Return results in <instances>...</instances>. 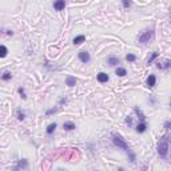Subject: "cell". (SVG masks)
Listing matches in <instances>:
<instances>
[{"mask_svg":"<svg viewBox=\"0 0 171 171\" xmlns=\"http://www.w3.org/2000/svg\"><path fill=\"white\" fill-rule=\"evenodd\" d=\"M7 35H8V36H12V35H13V32H12V31H7Z\"/></svg>","mask_w":171,"mask_h":171,"instance_id":"cell-29","label":"cell"},{"mask_svg":"<svg viewBox=\"0 0 171 171\" xmlns=\"http://www.w3.org/2000/svg\"><path fill=\"white\" fill-rule=\"evenodd\" d=\"M54 8L56 11H63L64 8H66V1H64V0H57V1H55Z\"/></svg>","mask_w":171,"mask_h":171,"instance_id":"cell-11","label":"cell"},{"mask_svg":"<svg viewBox=\"0 0 171 171\" xmlns=\"http://www.w3.org/2000/svg\"><path fill=\"white\" fill-rule=\"evenodd\" d=\"M56 127H57V124H56V123H51V124H48V127H47V130H46V132H47L48 135H51V134H52L55 130H56Z\"/></svg>","mask_w":171,"mask_h":171,"instance_id":"cell-18","label":"cell"},{"mask_svg":"<svg viewBox=\"0 0 171 171\" xmlns=\"http://www.w3.org/2000/svg\"><path fill=\"white\" fill-rule=\"evenodd\" d=\"M96 79H98L99 83H107L108 80H110V76L106 72H99L98 75H96Z\"/></svg>","mask_w":171,"mask_h":171,"instance_id":"cell-9","label":"cell"},{"mask_svg":"<svg viewBox=\"0 0 171 171\" xmlns=\"http://www.w3.org/2000/svg\"><path fill=\"white\" fill-rule=\"evenodd\" d=\"M146 130H147V124H146V122L144 123H142V122H139V124L135 127V131L138 134H143V132H146Z\"/></svg>","mask_w":171,"mask_h":171,"instance_id":"cell-12","label":"cell"},{"mask_svg":"<svg viewBox=\"0 0 171 171\" xmlns=\"http://www.w3.org/2000/svg\"><path fill=\"white\" fill-rule=\"evenodd\" d=\"M126 60L127 62H135L136 60V56L134 54H127L126 55Z\"/></svg>","mask_w":171,"mask_h":171,"instance_id":"cell-23","label":"cell"},{"mask_svg":"<svg viewBox=\"0 0 171 171\" xmlns=\"http://www.w3.org/2000/svg\"><path fill=\"white\" fill-rule=\"evenodd\" d=\"M84 41H86V36H84V35H78V36H76V38L72 40V43H74L75 46H79V44H82V43H84Z\"/></svg>","mask_w":171,"mask_h":171,"instance_id":"cell-14","label":"cell"},{"mask_svg":"<svg viewBox=\"0 0 171 171\" xmlns=\"http://www.w3.org/2000/svg\"><path fill=\"white\" fill-rule=\"evenodd\" d=\"M155 83H156V76L154 75V74H150L149 78H147V80H146L147 87H149V88H152V87L155 86Z\"/></svg>","mask_w":171,"mask_h":171,"instance_id":"cell-8","label":"cell"},{"mask_svg":"<svg viewBox=\"0 0 171 171\" xmlns=\"http://www.w3.org/2000/svg\"><path fill=\"white\" fill-rule=\"evenodd\" d=\"M116 171H126V170H124V168L123 167H119V168H118V170Z\"/></svg>","mask_w":171,"mask_h":171,"instance_id":"cell-30","label":"cell"},{"mask_svg":"<svg viewBox=\"0 0 171 171\" xmlns=\"http://www.w3.org/2000/svg\"><path fill=\"white\" fill-rule=\"evenodd\" d=\"M56 171H66V170H63V168H57Z\"/></svg>","mask_w":171,"mask_h":171,"instance_id":"cell-31","label":"cell"},{"mask_svg":"<svg viewBox=\"0 0 171 171\" xmlns=\"http://www.w3.org/2000/svg\"><path fill=\"white\" fill-rule=\"evenodd\" d=\"M12 79V74H11V71H4L3 74H1V80H4V82H8V80Z\"/></svg>","mask_w":171,"mask_h":171,"instance_id":"cell-16","label":"cell"},{"mask_svg":"<svg viewBox=\"0 0 171 171\" xmlns=\"http://www.w3.org/2000/svg\"><path fill=\"white\" fill-rule=\"evenodd\" d=\"M126 124H128V126H132V118H131V116H127L126 118Z\"/></svg>","mask_w":171,"mask_h":171,"instance_id":"cell-27","label":"cell"},{"mask_svg":"<svg viewBox=\"0 0 171 171\" xmlns=\"http://www.w3.org/2000/svg\"><path fill=\"white\" fill-rule=\"evenodd\" d=\"M0 50H1V54H0V56H1V57H6L7 54H8V50H7V47L3 44L1 47H0Z\"/></svg>","mask_w":171,"mask_h":171,"instance_id":"cell-22","label":"cell"},{"mask_svg":"<svg viewBox=\"0 0 171 171\" xmlns=\"http://www.w3.org/2000/svg\"><path fill=\"white\" fill-rule=\"evenodd\" d=\"M115 74H116L118 76H126L127 75V70L126 68H123V67H118L116 70H115Z\"/></svg>","mask_w":171,"mask_h":171,"instance_id":"cell-17","label":"cell"},{"mask_svg":"<svg viewBox=\"0 0 171 171\" xmlns=\"http://www.w3.org/2000/svg\"><path fill=\"white\" fill-rule=\"evenodd\" d=\"M168 146H170V136L163 135L159 138V142L156 144V150L160 158H166L168 154Z\"/></svg>","mask_w":171,"mask_h":171,"instance_id":"cell-1","label":"cell"},{"mask_svg":"<svg viewBox=\"0 0 171 171\" xmlns=\"http://www.w3.org/2000/svg\"><path fill=\"white\" fill-rule=\"evenodd\" d=\"M28 160L27 159H19L16 166L12 168V171H27L28 170Z\"/></svg>","mask_w":171,"mask_h":171,"instance_id":"cell-4","label":"cell"},{"mask_svg":"<svg viewBox=\"0 0 171 171\" xmlns=\"http://www.w3.org/2000/svg\"><path fill=\"white\" fill-rule=\"evenodd\" d=\"M170 107H171V102H170Z\"/></svg>","mask_w":171,"mask_h":171,"instance_id":"cell-32","label":"cell"},{"mask_svg":"<svg viewBox=\"0 0 171 171\" xmlns=\"http://www.w3.org/2000/svg\"><path fill=\"white\" fill-rule=\"evenodd\" d=\"M18 92H19L20 95H22V98H23V99H27V95H25L24 88H23V87H19V88H18Z\"/></svg>","mask_w":171,"mask_h":171,"instance_id":"cell-24","label":"cell"},{"mask_svg":"<svg viewBox=\"0 0 171 171\" xmlns=\"http://www.w3.org/2000/svg\"><path fill=\"white\" fill-rule=\"evenodd\" d=\"M134 112L136 114V116H138L139 122H142V123H144V122H146V115L143 114V111L140 110L139 107H134Z\"/></svg>","mask_w":171,"mask_h":171,"instance_id":"cell-7","label":"cell"},{"mask_svg":"<svg viewBox=\"0 0 171 171\" xmlns=\"http://www.w3.org/2000/svg\"><path fill=\"white\" fill-rule=\"evenodd\" d=\"M165 128H166V130H170V128H171V121L165 122Z\"/></svg>","mask_w":171,"mask_h":171,"instance_id":"cell-28","label":"cell"},{"mask_svg":"<svg viewBox=\"0 0 171 171\" xmlns=\"http://www.w3.org/2000/svg\"><path fill=\"white\" fill-rule=\"evenodd\" d=\"M156 57H159V54H158V52H152V54H151V56H150L149 59H147V66H150V64H151L152 62L155 60Z\"/></svg>","mask_w":171,"mask_h":171,"instance_id":"cell-19","label":"cell"},{"mask_svg":"<svg viewBox=\"0 0 171 171\" xmlns=\"http://www.w3.org/2000/svg\"><path fill=\"white\" fill-rule=\"evenodd\" d=\"M16 116H18V119H19V121H24V119H25V114L23 112L22 110H18V112H16Z\"/></svg>","mask_w":171,"mask_h":171,"instance_id":"cell-21","label":"cell"},{"mask_svg":"<svg viewBox=\"0 0 171 171\" xmlns=\"http://www.w3.org/2000/svg\"><path fill=\"white\" fill-rule=\"evenodd\" d=\"M66 84L68 86V87H74V86L76 84V78H74V76H67Z\"/></svg>","mask_w":171,"mask_h":171,"instance_id":"cell-15","label":"cell"},{"mask_svg":"<svg viewBox=\"0 0 171 171\" xmlns=\"http://www.w3.org/2000/svg\"><path fill=\"white\" fill-rule=\"evenodd\" d=\"M78 57H79V60L82 63H88L91 60V56H90V54L87 51H80L79 54H78Z\"/></svg>","mask_w":171,"mask_h":171,"instance_id":"cell-5","label":"cell"},{"mask_svg":"<svg viewBox=\"0 0 171 171\" xmlns=\"http://www.w3.org/2000/svg\"><path fill=\"white\" fill-rule=\"evenodd\" d=\"M112 143H114L115 146L118 147V149H122L123 151H128V144H127V142L123 139V136L119 135V134H114L112 135Z\"/></svg>","mask_w":171,"mask_h":171,"instance_id":"cell-3","label":"cell"},{"mask_svg":"<svg viewBox=\"0 0 171 171\" xmlns=\"http://www.w3.org/2000/svg\"><path fill=\"white\" fill-rule=\"evenodd\" d=\"M127 155H128V158H130V162H131V163H135L136 156H135V154H134L131 150H128V151H127Z\"/></svg>","mask_w":171,"mask_h":171,"instance_id":"cell-20","label":"cell"},{"mask_svg":"<svg viewBox=\"0 0 171 171\" xmlns=\"http://www.w3.org/2000/svg\"><path fill=\"white\" fill-rule=\"evenodd\" d=\"M56 110L57 108H50V110H47L46 111V115H47V116H50V115H52V114H55V112H56Z\"/></svg>","mask_w":171,"mask_h":171,"instance_id":"cell-25","label":"cell"},{"mask_svg":"<svg viewBox=\"0 0 171 171\" xmlns=\"http://www.w3.org/2000/svg\"><path fill=\"white\" fill-rule=\"evenodd\" d=\"M119 63H121V59H119L118 56H110L107 59V64H108V66H111V67L118 66Z\"/></svg>","mask_w":171,"mask_h":171,"instance_id":"cell-10","label":"cell"},{"mask_svg":"<svg viewBox=\"0 0 171 171\" xmlns=\"http://www.w3.org/2000/svg\"><path fill=\"white\" fill-rule=\"evenodd\" d=\"M156 68H158V70H160V71L168 70V68H171V60L159 62V63H156Z\"/></svg>","mask_w":171,"mask_h":171,"instance_id":"cell-6","label":"cell"},{"mask_svg":"<svg viewBox=\"0 0 171 171\" xmlns=\"http://www.w3.org/2000/svg\"><path fill=\"white\" fill-rule=\"evenodd\" d=\"M63 128L66 131H72V130H75L76 128V126H75V123H72V122H64Z\"/></svg>","mask_w":171,"mask_h":171,"instance_id":"cell-13","label":"cell"},{"mask_svg":"<svg viewBox=\"0 0 171 171\" xmlns=\"http://www.w3.org/2000/svg\"><path fill=\"white\" fill-rule=\"evenodd\" d=\"M154 39V29H144V31H142L138 35V38H136V40H138V43H140V44H147V43H150V41Z\"/></svg>","mask_w":171,"mask_h":171,"instance_id":"cell-2","label":"cell"},{"mask_svg":"<svg viewBox=\"0 0 171 171\" xmlns=\"http://www.w3.org/2000/svg\"><path fill=\"white\" fill-rule=\"evenodd\" d=\"M122 4H123L124 8H130L132 3H131V1H128V0H123V1H122Z\"/></svg>","mask_w":171,"mask_h":171,"instance_id":"cell-26","label":"cell"}]
</instances>
